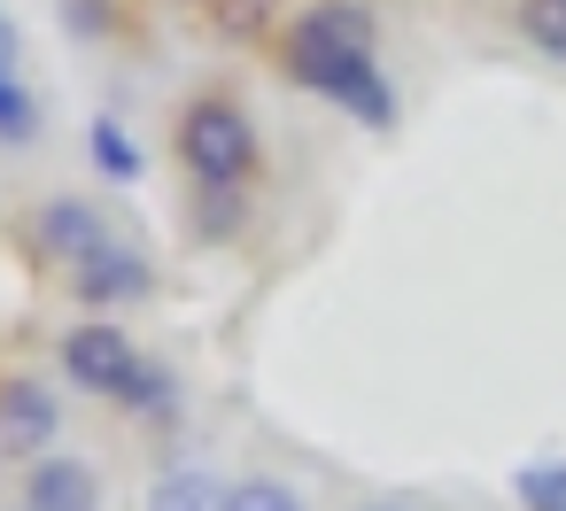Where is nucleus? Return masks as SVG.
<instances>
[{"mask_svg":"<svg viewBox=\"0 0 566 511\" xmlns=\"http://www.w3.org/2000/svg\"><path fill=\"white\" fill-rule=\"evenodd\" d=\"M287 71H295L311 94L342 102L349 117H365V125H388V117H396V102H388L373 55H357V47H326V40H311L303 24H295V40H287Z\"/></svg>","mask_w":566,"mask_h":511,"instance_id":"1","label":"nucleus"},{"mask_svg":"<svg viewBox=\"0 0 566 511\" xmlns=\"http://www.w3.org/2000/svg\"><path fill=\"white\" fill-rule=\"evenodd\" d=\"M179 156H187V171L202 187H233L256 163V132H249V117L233 102H195L179 117Z\"/></svg>","mask_w":566,"mask_h":511,"instance_id":"2","label":"nucleus"},{"mask_svg":"<svg viewBox=\"0 0 566 511\" xmlns=\"http://www.w3.org/2000/svg\"><path fill=\"white\" fill-rule=\"evenodd\" d=\"M55 434H63V411L40 380H0V449L40 457V449H55Z\"/></svg>","mask_w":566,"mask_h":511,"instance_id":"3","label":"nucleus"},{"mask_svg":"<svg viewBox=\"0 0 566 511\" xmlns=\"http://www.w3.org/2000/svg\"><path fill=\"white\" fill-rule=\"evenodd\" d=\"M133 341L117 333V326H71V341H63V372L86 387V395H117L125 380H133Z\"/></svg>","mask_w":566,"mask_h":511,"instance_id":"4","label":"nucleus"},{"mask_svg":"<svg viewBox=\"0 0 566 511\" xmlns=\"http://www.w3.org/2000/svg\"><path fill=\"white\" fill-rule=\"evenodd\" d=\"M40 241H48V256H63L71 272H86V264L109 248V225H102L86 202H48V210H40Z\"/></svg>","mask_w":566,"mask_h":511,"instance_id":"5","label":"nucleus"},{"mask_svg":"<svg viewBox=\"0 0 566 511\" xmlns=\"http://www.w3.org/2000/svg\"><path fill=\"white\" fill-rule=\"evenodd\" d=\"M24 503H32V511H94V465H78V457H40L32 480H24Z\"/></svg>","mask_w":566,"mask_h":511,"instance_id":"6","label":"nucleus"},{"mask_svg":"<svg viewBox=\"0 0 566 511\" xmlns=\"http://www.w3.org/2000/svg\"><path fill=\"white\" fill-rule=\"evenodd\" d=\"M71 279H78L86 302H133V295H148V264H140L133 248H117V241H109L86 272H71Z\"/></svg>","mask_w":566,"mask_h":511,"instance_id":"7","label":"nucleus"},{"mask_svg":"<svg viewBox=\"0 0 566 511\" xmlns=\"http://www.w3.org/2000/svg\"><path fill=\"white\" fill-rule=\"evenodd\" d=\"M148 511H233V488H226L218 472L187 465V472H164V480L148 488Z\"/></svg>","mask_w":566,"mask_h":511,"instance_id":"8","label":"nucleus"},{"mask_svg":"<svg viewBox=\"0 0 566 511\" xmlns=\"http://www.w3.org/2000/svg\"><path fill=\"white\" fill-rule=\"evenodd\" d=\"M303 32L326 40V47H357V55H373V17L357 9V0H318V9L303 17Z\"/></svg>","mask_w":566,"mask_h":511,"instance_id":"9","label":"nucleus"},{"mask_svg":"<svg viewBox=\"0 0 566 511\" xmlns=\"http://www.w3.org/2000/svg\"><path fill=\"white\" fill-rule=\"evenodd\" d=\"M94 163H102L109 179H140V148L125 140L117 117H94Z\"/></svg>","mask_w":566,"mask_h":511,"instance_id":"10","label":"nucleus"},{"mask_svg":"<svg viewBox=\"0 0 566 511\" xmlns=\"http://www.w3.org/2000/svg\"><path fill=\"white\" fill-rule=\"evenodd\" d=\"M40 132V102L17 86V78H0V140H9V148H24Z\"/></svg>","mask_w":566,"mask_h":511,"instance_id":"11","label":"nucleus"},{"mask_svg":"<svg viewBox=\"0 0 566 511\" xmlns=\"http://www.w3.org/2000/svg\"><path fill=\"white\" fill-rule=\"evenodd\" d=\"M527 40L535 47H551V55H566V0H527Z\"/></svg>","mask_w":566,"mask_h":511,"instance_id":"12","label":"nucleus"},{"mask_svg":"<svg viewBox=\"0 0 566 511\" xmlns=\"http://www.w3.org/2000/svg\"><path fill=\"white\" fill-rule=\"evenodd\" d=\"M520 496H527L535 511H566V465H527V472H520Z\"/></svg>","mask_w":566,"mask_h":511,"instance_id":"13","label":"nucleus"},{"mask_svg":"<svg viewBox=\"0 0 566 511\" xmlns=\"http://www.w3.org/2000/svg\"><path fill=\"white\" fill-rule=\"evenodd\" d=\"M233 511H303V496L287 480H241L233 488Z\"/></svg>","mask_w":566,"mask_h":511,"instance_id":"14","label":"nucleus"},{"mask_svg":"<svg viewBox=\"0 0 566 511\" xmlns=\"http://www.w3.org/2000/svg\"><path fill=\"white\" fill-rule=\"evenodd\" d=\"M117 395H125L133 411H164V403H171V380H164L156 364H133V380H125Z\"/></svg>","mask_w":566,"mask_h":511,"instance_id":"15","label":"nucleus"},{"mask_svg":"<svg viewBox=\"0 0 566 511\" xmlns=\"http://www.w3.org/2000/svg\"><path fill=\"white\" fill-rule=\"evenodd\" d=\"M0 78H17V24L0 17Z\"/></svg>","mask_w":566,"mask_h":511,"instance_id":"16","label":"nucleus"},{"mask_svg":"<svg viewBox=\"0 0 566 511\" xmlns=\"http://www.w3.org/2000/svg\"><path fill=\"white\" fill-rule=\"evenodd\" d=\"M357 511H403V503H357Z\"/></svg>","mask_w":566,"mask_h":511,"instance_id":"17","label":"nucleus"}]
</instances>
